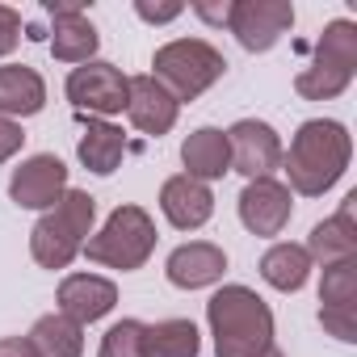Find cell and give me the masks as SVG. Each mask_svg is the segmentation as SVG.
Wrapping results in <instances>:
<instances>
[{
    "mask_svg": "<svg viewBox=\"0 0 357 357\" xmlns=\"http://www.w3.org/2000/svg\"><path fill=\"white\" fill-rule=\"evenodd\" d=\"M227 147H231V172H240L244 181H261L282 168V135L261 122V118H240L227 130Z\"/></svg>",
    "mask_w": 357,
    "mask_h": 357,
    "instance_id": "cell-10",
    "label": "cell"
},
{
    "mask_svg": "<svg viewBox=\"0 0 357 357\" xmlns=\"http://www.w3.org/2000/svg\"><path fill=\"white\" fill-rule=\"evenodd\" d=\"M22 143H26V130H22V122H13V118H0V164H9V160L22 151Z\"/></svg>",
    "mask_w": 357,
    "mask_h": 357,
    "instance_id": "cell-29",
    "label": "cell"
},
{
    "mask_svg": "<svg viewBox=\"0 0 357 357\" xmlns=\"http://www.w3.org/2000/svg\"><path fill=\"white\" fill-rule=\"evenodd\" d=\"M122 155H126V135H122V126H114V122H105V118H89V122H84V135H80V143H76V160H80L93 176H109V172H118Z\"/></svg>",
    "mask_w": 357,
    "mask_h": 357,
    "instance_id": "cell-19",
    "label": "cell"
},
{
    "mask_svg": "<svg viewBox=\"0 0 357 357\" xmlns=\"http://www.w3.org/2000/svg\"><path fill=\"white\" fill-rule=\"evenodd\" d=\"M215 357H261L273 349V311L252 286H219L206 303Z\"/></svg>",
    "mask_w": 357,
    "mask_h": 357,
    "instance_id": "cell-2",
    "label": "cell"
},
{
    "mask_svg": "<svg viewBox=\"0 0 357 357\" xmlns=\"http://www.w3.org/2000/svg\"><path fill=\"white\" fill-rule=\"evenodd\" d=\"M143 332H147L143 319H118V324H109L105 336H101V353L97 357H147Z\"/></svg>",
    "mask_w": 357,
    "mask_h": 357,
    "instance_id": "cell-25",
    "label": "cell"
},
{
    "mask_svg": "<svg viewBox=\"0 0 357 357\" xmlns=\"http://www.w3.org/2000/svg\"><path fill=\"white\" fill-rule=\"evenodd\" d=\"M155 219L135 206V202H122L109 211V219L84 240V257L93 265H105V269H118V273H135L147 265V257L155 252Z\"/></svg>",
    "mask_w": 357,
    "mask_h": 357,
    "instance_id": "cell-4",
    "label": "cell"
},
{
    "mask_svg": "<svg viewBox=\"0 0 357 357\" xmlns=\"http://www.w3.org/2000/svg\"><path fill=\"white\" fill-rule=\"evenodd\" d=\"M97 231V198L89 190H72L34 223L30 231V257L43 265V269H68L84 240Z\"/></svg>",
    "mask_w": 357,
    "mask_h": 357,
    "instance_id": "cell-3",
    "label": "cell"
},
{
    "mask_svg": "<svg viewBox=\"0 0 357 357\" xmlns=\"http://www.w3.org/2000/svg\"><path fill=\"white\" fill-rule=\"evenodd\" d=\"M43 9H47V17H51V22H59V17H80V13H84L80 0H47Z\"/></svg>",
    "mask_w": 357,
    "mask_h": 357,
    "instance_id": "cell-32",
    "label": "cell"
},
{
    "mask_svg": "<svg viewBox=\"0 0 357 357\" xmlns=\"http://www.w3.org/2000/svg\"><path fill=\"white\" fill-rule=\"evenodd\" d=\"M236 211H240V223L261 236V240H273L286 231L290 215H294V194L286 190V181L278 176H261V181H248L236 198Z\"/></svg>",
    "mask_w": 357,
    "mask_h": 357,
    "instance_id": "cell-11",
    "label": "cell"
},
{
    "mask_svg": "<svg viewBox=\"0 0 357 357\" xmlns=\"http://www.w3.org/2000/svg\"><path fill=\"white\" fill-rule=\"evenodd\" d=\"M303 248H307V257L315 265H336V261H353L357 257V190L344 194V202H340V211L332 219L311 227Z\"/></svg>",
    "mask_w": 357,
    "mask_h": 357,
    "instance_id": "cell-16",
    "label": "cell"
},
{
    "mask_svg": "<svg viewBox=\"0 0 357 357\" xmlns=\"http://www.w3.org/2000/svg\"><path fill=\"white\" fill-rule=\"evenodd\" d=\"M160 215L176 227V231H198L211 223L215 215V194L206 181H194V176L176 172L160 185Z\"/></svg>",
    "mask_w": 357,
    "mask_h": 357,
    "instance_id": "cell-15",
    "label": "cell"
},
{
    "mask_svg": "<svg viewBox=\"0 0 357 357\" xmlns=\"http://www.w3.org/2000/svg\"><path fill=\"white\" fill-rule=\"evenodd\" d=\"M223 72H227V59L206 38H172V43L155 47V55H151V76L176 97V105L198 101L211 84L223 80Z\"/></svg>",
    "mask_w": 357,
    "mask_h": 357,
    "instance_id": "cell-6",
    "label": "cell"
},
{
    "mask_svg": "<svg viewBox=\"0 0 357 357\" xmlns=\"http://www.w3.org/2000/svg\"><path fill=\"white\" fill-rule=\"evenodd\" d=\"M319 324L340 344H357V307H319Z\"/></svg>",
    "mask_w": 357,
    "mask_h": 357,
    "instance_id": "cell-26",
    "label": "cell"
},
{
    "mask_svg": "<svg viewBox=\"0 0 357 357\" xmlns=\"http://www.w3.org/2000/svg\"><path fill=\"white\" fill-rule=\"evenodd\" d=\"M0 357H38L26 336H0Z\"/></svg>",
    "mask_w": 357,
    "mask_h": 357,
    "instance_id": "cell-31",
    "label": "cell"
},
{
    "mask_svg": "<svg viewBox=\"0 0 357 357\" xmlns=\"http://www.w3.org/2000/svg\"><path fill=\"white\" fill-rule=\"evenodd\" d=\"M181 164H185V176L194 181H219V176L231 172V147H227V130L219 126H198L185 135L181 143Z\"/></svg>",
    "mask_w": 357,
    "mask_h": 357,
    "instance_id": "cell-18",
    "label": "cell"
},
{
    "mask_svg": "<svg viewBox=\"0 0 357 357\" xmlns=\"http://www.w3.org/2000/svg\"><path fill=\"white\" fill-rule=\"evenodd\" d=\"M143 349H147V357H198L202 332L194 319H160V324H147Z\"/></svg>",
    "mask_w": 357,
    "mask_h": 357,
    "instance_id": "cell-23",
    "label": "cell"
},
{
    "mask_svg": "<svg viewBox=\"0 0 357 357\" xmlns=\"http://www.w3.org/2000/svg\"><path fill=\"white\" fill-rule=\"evenodd\" d=\"M22 43V13L13 5H0V59L13 55Z\"/></svg>",
    "mask_w": 357,
    "mask_h": 357,
    "instance_id": "cell-28",
    "label": "cell"
},
{
    "mask_svg": "<svg viewBox=\"0 0 357 357\" xmlns=\"http://www.w3.org/2000/svg\"><path fill=\"white\" fill-rule=\"evenodd\" d=\"M206 26H227V17H231V0H194L190 5Z\"/></svg>",
    "mask_w": 357,
    "mask_h": 357,
    "instance_id": "cell-30",
    "label": "cell"
},
{
    "mask_svg": "<svg viewBox=\"0 0 357 357\" xmlns=\"http://www.w3.org/2000/svg\"><path fill=\"white\" fill-rule=\"evenodd\" d=\"M261 357H286V353H282V349H278V344H273V349H265V353H261Z\"/></svg>",
    "mask_w": 357,
    "mask_h": 357,
    "instance_id": "cell-33",
    "label": "cell"
},
{
    "mask_svg": "<svg viewBox=\"0 0 357 357\" xmlns=\"http://www.w3.org/2000/svg\"><path fill=\"white\" fill-rule=\"evenodd\" d=\"M353 160V135L336 118H307L290 151H282V172H286V190L298 198H324L340 176L349 172Z\"/></svg>",
    "mask_w": 357,
    "mask_h": 357,
    "instance_id": "cell-1",
    "label": "cell"
},
{
    "mask_svg": "<svg viewBox=\"0 0 357 357\" xmlns=\"http://www.w3.org/2000/svg\"><path fill=\"white\" fill-rule=\"evenodd\" d=\"M68 194V164L51 151L26 155L13 172H9V198L22 211H51L59 198Z\"/></svg>",
    "mask_w": 357,
    "mask_h": 357,
    "instance_id": "cell-9",
    "label": "cell"
},
{
    "mask_svg": "<svg viewBox=\"0 0 357 357\" xmlns=\"http://www.w3.org/2000/svg\"><path fill=\"white\" fill-rule=\"evenodd\" d=\"M47 109V80L30 63H5L0 68V118H34Z\"/></svg>",
    "mask_w": 357,
    "mask_h": 357,
    "instance_id": "cell-17",
    "label": "cell"
},
{
    "mask_svg": "<svg viewBox=\"0 0 357 357\" xmlns=\"http://www.w3.org/2000/svg\"><path fill=\"white\" fill-rule=\"evenodd\" d=\"M227 273V252L211 240H190V244H176L164 261V278L176 290H206L215 282H223Z\"/></svg>",
    "mask_w": 357,
    "mask_h": 357,
    "instance_id": "cell-13",
    "label": "cell"
},
{
    "mask_svg": "<svg viewBox=\"0 0 357 357\" xmlns=\"http://www.w3.org/2000/svg\"><path fill=\"white\" fill-rule=\"evenodd\" d=\"M176 114H181V105H176V97L151 76V72H143V76H130V93H126V118H130V126L139 130V135H147V139H160V135H168L172 126H176Z\"/></svg>",
    "mask_w": 357,
    "mask_h": 357,
    "instance_id": "cell-12",
    "label": "cell"
},
{
    "mask_svg": "<svg viewBox=\"0 0 357 357\" xmlns=\"http://www.w3.org/2000/svg\"><path fill=\"white\" fill-rule=\"evenodd\" d=\"M47 43H51V55H55L59 63L80 68V63H93V59H97L101 34H97V26L89 22V13H80V17H59V22H51Z\"/></svg>",
    "mask_w": 357,
    "mask_h": 357,
    "instance_id": "cell-21",
    "label": "cell"
},
{
    "mask_svg": "<svg viewBox=\"0 0 357 357\" xmlns=\"http://www.w3.org/2000/svg\"><path fill=\"white\" fill-rule=\"evenodd\" d=\"M227 30L244 51L265 55L294 30V5L290 0H231Z\"/></svg>",
    "mask_w": 357,
    "mask_h": 357,
    "instance_id": "cell-8",
    "label": "cell"
},
{
    "mask_svg": "<svg viewBox=\"0 0 357 357\" xmlns=\"http://www.w3.org/2000/svg\"><path fill=\"white\" fill-rule=\"evenodd\" d=\"M357 76V22L336 17L324 26L311 63L294 76V93L303 101H332Z\"/></svg>",
    "mask_w": 357,
    "mask_h": 357,
    "instance_id": "cell-5",
    "label": "cell"
},
{
    "mask_svg": "<svg viewBox=\"0 0 357 357\" xmlns=\"http://www.w3.org/2000/svg\"><path fill=\"white\" fill-rule=\"evenodd\" d=\"M135 13L147 22V26H168V22H176L185 13V5L181 0H164V5H151V0H135Z\"/></svg>",
    "mask_w": 357,
    "mask_h": 357,
    "instance_id": "cell-27",
    "label": "cell"
},
{
    "mask_svg": "<svg viewBox=\"0 0 357 357\" xmlns=\"http://www.w3.org/2000/svg\"><path fill=\"white\" fill-rule=\"evenodd\" d=\"M319 307H357V257L324 265L319 278Z\"/></svg>",
    "mask_w": 357,
    "mask_h": 357,
    "instance_id": "cell-24",
    "label": "cell"
},
{
    "mask_svg": "<svg viewBox=\"0 0 357 357\" xmlns=\"http://www.w3.org/2000/svg\"><path fill=\"white\" fill-rule=\"evenodd\" d=\"M26 340L34 344L38 357H84V328L76 319L59 315V311L38 315Z\"/></svg>",
    "mask_w": 357,
    "mask_h": 357,
    "instance_id": "cell-22",
    "label": "cell"
},
{
    "mask_svg": "<svg viewBox=\"0 0 357 357\" xmlns=\"http://www.w3.org/2000/svg\"><path fill=\"white\" fill-rule=\"evenodd\" d=\"M68 101L76 105V114H93V118H114V114H126V93H130V76L105 59H93V63H80L68 72V84H63Z\"/></svg>",
    "mask_w": 357,
    "mask_h": 357,
    "instance_id": "cell-7",
    "label": "cell"
},
{
    "mask_svg": "<svg viewBox=\"0 0 357 357\" xmlns=\"http://www.w3.org/2000/svg\"><path fill=\"white\" fill-rule=\"evenodd\" d=\"M311 269H315V261L307 257V248H303V244H290V240L269 244L265 257H261V278H265V286H273V290H282V294L303 290L307 278H311Z\"/></svg>",
    "mask_w": 357,
    "mask_h": 357,
    "instance_id": "cell-20",
    "label": "cell"
},
{
    "mask_svg": "<svg viewBox=\"0 0 357 357\" xmlns=\"http://www.w3.org/2000/svg\"><path fill=\"white\" fill-rule=\"evenodd\" d=\"M55 303H59V315H68L80 328H89V324L105 319L118 307V286L109 278H101V273H68L59 282Z\"/></svg>",
    "mask_w": 357,
    "mask_h": 357,
    "instance_id": "cell-14",
    "label": "cell"
}]
</instances>
